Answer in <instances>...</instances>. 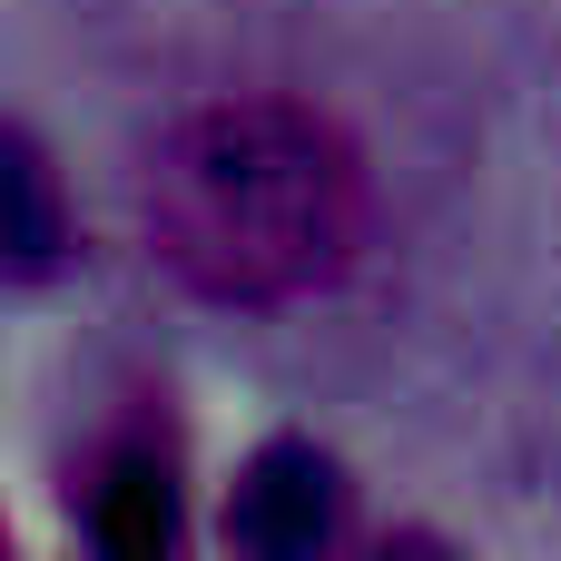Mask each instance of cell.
<instances>
[{
	"instance_id": "obj_1",
	"label": "cell",
	"mask_w": 561,
	"mask_h": 561,
	"mask_svg": "<svg viewBox=\"0 0 561 561\" xmlns=\"http://www.w3.org/2000/svg\"><path fill=\"white\" fill-rule=\"evenodd\" d=\"M158 256L217 306L316 296L365 237V158L335 118L296 99H217L197 108L148 178Z\"/></svg>"
},
{
	"instance_id": "obj_2",
	"label": "cell",
	"mask_w": 561,
	"mask_h": 561,
	"mask_svg": "<svg viewBox=\"0 0 561 561\" xmlns=\"http://www.w3.org/2000/svg\"><path fill=\"white\" fill-rule=\"evenodd\" d=\"M345 523V473L316 454V444H266L247 473H237V503H227V533L247 552H316L335 542Z\"/></svg>"
},
{
	"instance_id": "obj_3",
	"label": "cell",
	"mask_w": 561,
	"mask_h": 561,
	"mask_svg": "<svg viewBox=\"0 0 561 561\" xmlns=\"http://www.w3.org/2000/svg\"><path fill=\"white\" fill-rule=\"evenodd\" d=\"M99 523H108V542H118V552L168 542V473H158V463H118V473H108Z\"/></svg>"
}]
</instances>
